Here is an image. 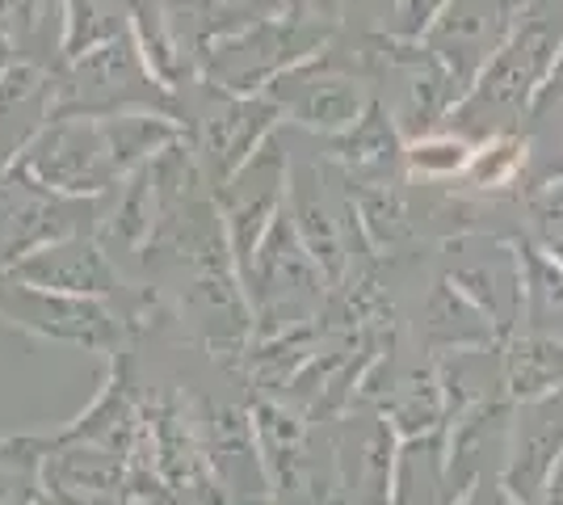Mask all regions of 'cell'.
Instances as JSON below:
<instances>
[{
	"label": "cell",
	"instance_id": "cell-1",
	"mask_svg": "<svg viewBox=\"0 0 563 505\" xmlns=\"http://www.w3.org/2000/svg\"><path fill=\"white\" fill-rule=\"evenodd\" d=\"M475 152L463 140H429V144L412 147V165L421 173H463L471 168Z\"/></svg>",
	"mask_w": 563,
	"mask_h": 505
},
{
	"label": "cell",
	"instance_id": "cell-2",
	"mask_svg": "<svg viewBox=\"0 0 563 505\" xmlns=\"http://www.w3.org/2000/svg\"><path fill=\"white\" fill-rule=\"evenodd\" d=\"M517 161H521V152H517V147H509L500 161H496V156H475V161H471V168H475V177H479V182L496 186V182H505V177L514 173Z\"/></svg>",
	"mask_w": 563,
	"mask_h": 505
}]
</instances>
